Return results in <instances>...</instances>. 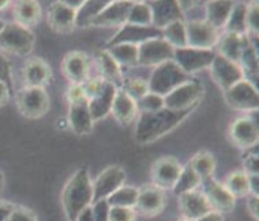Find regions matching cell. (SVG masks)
<instances>
[{"mask_svg": "<svg viewBox=\"0 0 259 221\" xmlns=\"http://www.w3.org/2000/svg\"><path fill=\"white\" fill-rule=\"evenodd\" d=\"M194 109L172 111L168 108L155 112H142L139 118L135 138L140 144H150L164 137L179 126Z\"/></svg>", "mask_w": 259, "mask_h": 221, "instance_id": "1", "label": "cell"}, {"mask_svg": "<svg viewBox=\"0 0 259 221\" xmlns=\"http://www.w3.org/2000/svg\"><path fill=\"white\" fill-rule=\"evenodd\" d=\"M63 209L68 221H75L80 211L93 203V183L88 169H79L69 179L61 195Z\"/></svg>", "mask_w": 259, "mask_h": 221, "instance_id": "2", "label": "cell"}, {"mask_svg": "<svg viewBox=\"0 0 259 221\" xmlns=\"http://www.w3.org/2000/svg\"><path fill=\"white\" fill-rule=\"evenodd\" d=\"M187 80H189V75L185 74L174 60H170L155 67L150 82H147L148 91L165 97L172 90L179 87L180 84L186 83Z\"/></svg>", "mask_w": 259, "mask_h": 221, "instance_id": "3", "label": "cell"}, {"mask_svg": "<svg viewBox=\"0 0 259 221\" xmlns=\"http://www.w3.org/2000/svg\"><path fill=\"white\" fill-rule=\"evenodd\" d=\"M35 37L28 28L20 24H6L0 32V48L9 53L27 56L33 48Z\"/></svg>", "mask_w": 259, "mask_h": 221, "instance_id": "4", "label": "cell"}, {"mask_svg": "<svg viewBox=\"0 0 259 221\" xmlns=\"http://www.w3.org/2000/svg\"><path fill=\"white\" fill-rule=\"evenodd\" d=\"M204 95V89L198 82L187 80L186 83L180 84L179 87L172 90L169 94L164 97L165 108L172 111L194 109Z\"/></svg>", "mask_w": 259, "mask_h": 221, "instance_id": "5", "label": "cell"}, {"mask_svg": "<svg viewBox=\"0 0 259 221\" xmlns=\"http://www.w3.org/2000/svg\"><path fill=\"white\" fill-rule=\"evenodd\" d=\"M17 106L29 119L43 116L49 109V95L43 87H25L17 95Z\"/></svg>", "mask_w": 259, "mask_h": 221, "instance_id": "6", "label": "cell"}, {"mask_svg": "<svg viewBox=\"0 0 259 221\" xmlns=\"http://www.w3.org/2000/svg\"><path fill=\"white\" fill-rule=\"evenodd\" d=\"M138 65L142 67H158L161 64L174 60V50L169 43L162 37L151 39L138 46Z\"/></svg>", "mask_w": 259, "mask_h": 221, "instance_id": "7", "label": "cell"}, {"mask_svg": "<svg viewBox=\"0 0 259 221\" xmlns=\"http://www.w3.org/2000/svg\"><path fill=\"white\" fill-rule=\"evenodd\" d=\"M215 56L217 54L212 50H201V48L182 47L174 50V61L187 75L211 67Z\"/></svg>", "mask_w": 259, "mask_h": 221, "instance_id": "8", "label": "cell"}, {"mask_svg": "<svg viewBox=\"0 0 259 221\" xmlns=\"http://www.w3.org/2000/svg\"><path fill=\"white\" fill-rule=\"evenodd\" d=\"M226 102L238 111H256L259 106V95L256 86L248 80H240L238 83L226 90Z\"/></svg>", "mask_w": 259, "mask_h": 221, "instance_id": "9", "label": "cell"}, {"mask_svg": "<svg viewBox=\"0 0 259 221\" xmlns=\"http://www.w3.org/2000/svg\"><path fill=\"white\" fill-rule=\"evenodd\" d=\"M126 180V173L119 166H110L103 170L93 183V202L108 199Z\"/></svg>", "mask_w": 259, "mask_h": 221, "instance_id": "10", "label": "cell"}, {"mask_svg": "<svg viewBox=\"0 0 259 221\" xmlns=\"http://www.w3.org/2000/svg\"><path fill=\"white\" fill-rule=\"evenodd\" d=\"M209 68H211L213 80L225 91L230 89L236 83H238L240 80L244 79L243 71L240 68V65L237 63H233L228 58L219 56V54L215 56Z\"/></svg>", "mask_w": 259, "mask_h": 221, "instance_id": "11", "label": "cell"}, {"mask_svg": "<svg viewBox=\"0 0 259 221\" xmlns=\"http://www.w3.org/2000/svg\"><path fill=\"white\" fill-rule=\"evenodd\" d=\"M187 47L211 50L218 42V31L206 21H191L186 24Z\"/></svg>", "mask_w": 259, "mask_h": 221, "instance_id": "12", "label": "cell"}, {"mask_svg": "<svg viewBox=\"0 0 259 221\" xmlns=\"http://www.w3.org/2000/svg\"><path fill=\"white\" fill-rule=\"evenodd\" d=\"M158 37H162V31L158 29V28L139 27V25L125 24L115 36L112 37L111 40L108 42L107 47H111V46H115V44H121V43H127V44L139 46V44L147 42V40L158 39Z\"/></svg>", "mask_w": 259, "mask_h": 221, "instance_id": "13", "label": "cell"}, {"mask_svg": "<svg viewBox=\"0 0 259 221\" xmlns=\"http://www.w3.org/2000/svg\"><path fill=\"white\" fill-rule=\"evenodd\" d=\"M182 168L183 166L178 162V159L170 158V156L157 160L151 172L154 185L161 190H172L179 179Z\"/></svg>", "mask_w": 259, "mask_h": 221, "instance_id": "14", "label": "cell"}, {"mask_svg": "<svg viewBox=\"0 0 259 221\" xmlns=\"http://www.w3.org/2000/svg\"><path fill=\"white\" fill-rule=\"evenodd\" d=\"M147 5L151 10L153 25L161 31L172 22L183 21V9L178 2L159 0V2H150Z\"/></svg>", "mask_w": 259, "mask_h": 221, "instance_id": "15", "label": "cell"}, {"mask_svg": "<svg viewBox=\"0 0 259 221\" xmlns=\"http://www.w3.org/2000/svg\"><path fill=\"white\" fill-rule=\"evenodd\" d=\"M165 195L164 190H161L155 185H144L138 190V202L136 210L144 216H157L164 210Z\"/></svg>", "mask_w": 259, "mask_h": 221, "instance_id": "16", "label": "cell"}, {"mask_svg": "<svg viewBox=\"0 0 259 221\" xmlns=\"http://www.w3.org/2000/svg\"><path fill=\"white\" fill-rule=\"evenodd\" d=\"M133 2H110L97 16L92 20L93 27H116L126 24L129 10Z\"/></svg>", "mask_w": 259, "mask_h": 221, "instance_id": "17", "label": "cell"}, {"mask_svg": "<svg viewBox=\"0 0 259 221\" xmlns=\"http://www.w3.org/2000/svg\"><path fill=\"white\" fill-rule=\"evenodd\" d=\"M48 21L53 31L68 33L76 25V10L65 2H56L49 9Z\"/></svg>", "mask_w": 259, "mask_h": 221, "instance_id": "18", "label": "cell"}, {"mask_svg": "<svg viewBox=\"0 0 259 221\" xmlns=\"http://www.w3.org/2000/svg\"><path fill=\"white\" fill-rule=\"evenodd\" d=\"M201 184H204V195L213 210L219 213H229L233 210L236 198L229 192L225 185L219 184L213 179L205 180Z\"/></svg>", "mask_w": 259, "mask_h": 221, "instance_id": "19", "label": "cell"}, {"mask_svg": "<svg viewBox=\"0 0 259 221\" xmlns=\"http://www.w3.org/2000/svg\"><path fill=\"white\" fill-rule=\"evenodd\" d=\"M179 198L180 211L183 214V218H186V220L194 221L213 210L204 192H200V191H189V192L179 195Z\"/></svg>", "mask_w": 259, "mask_h": 221, "instance_id": "20", "label": "cell"}, {"mask_svg": "<svg viewBox=\"0 0 259 221\" xmlns=\"http://www.w3.org/2000/svg\"><path fill=\"white\" fill-rule=\"evenodd\" d=\"M230 137L237 147L249 149L258 145L259 132L256 122L249 118H240L230 127Z\"/></svg>", "mask_w": 259, "mask_h": 221, "instance_id": "21", "label": "cell"}, {"mask_svg": "<svg viewBox=\"0 0 259 221\" xmlns=\"http://www.w3.org/2000/svg\"><path fill=\"white\" fill-rule=\"evenodd\" d=\"M116 90H118V87H116L115 84L104 80V83L100 87V90L92 98L88 100V105H89L90 115H92L93 122L100 121V119L106 118L111 112L112 102H114Z\"/></svg>", "mask_w": 259, "mask_h": 221, "instance_id": "22", "label": "cell"}, {"mask_svg": "<svg viewBox=\"0 0 259 221\" xmlns=\"http://www.w3.org/2000/svg\"><path fill=\"white\" fill-rule=\"evenodd\" d=\"M64 75L74 84H83L89 80V58L85 53L71 51L63 60Z\"/></svg>", "mask_w": 259, "mask_h": 221, "instance_id": "23", "label": "cell"}, {"mask_svg": "<svg viewBox=\"0 0 259 221\" xmlns=\"http://www.w3.org/2000/svg\"><path fill=\"white\" fill-rule=\"evenodd\" d=\"M27 87H45L52 79V69L42 58H31L22 71Z\"/></svg>", "mask_w": 259, "mask_h": 221, "instance_id": "24", "label": "cell"}, {"mask_svg": "<svg viewBox=\"0 0 259 221\" xmlns=\"http://www.w3.org/2000/svg\"><path fill=\"white\" fill-rule=\"evenodd\" d=\"M68 122L71 129L76 134H89L93 129V119L90 115L89 105H88V98L71 102L69 106Z\"/></svg>", "mask_w": 259, "mask_h": 221, "instance_id": "25", "label": "cell"}, {"mask_svg": "<svg viewBox=\"0 0 259 221\" xmlns=\"http://www.w3.org/2000/svg\"><path fill=\"white\" fill-rule=\"evenodd\" d=\"M111 112L116 121L122 125H129L135 119L138 112V104L132 97L126 94L122 89L116 90V94L114 97Z\"/></svg>", "mask_w": 259, "mask_h": 221, "instance_id": "26", "label": "cell"}, {"mask_svg": "<svg viewBox=\"0 0 259 221\" xmlns=\"http://www.w3.org/2000/svg\"><path fill=\"white\" fill-rule=\"evenodd\" d=\"M249 37L247 35H236V33H229L226 32L225 36L219 42V56L228 58L233 63H237L241 56L245 43L248 42Z\"/></svg>", "mask_w": 259, "mask_h": 221, "instance_id": "27", "label": "cell"}, {"mask_svg": "<svg viewBox=\"0 0 259 221\" xmlns=\"http://www.w3.org/2000/svg\"><path fill=\"white\" fill-rule=\"evenodd\" d=\"M240 68L243 71V75L247 76V79L249 83H252L256 86V78H258V51L255 47L254 43H251L248 39V42L245 43L241 56H240Z\"/></svg>", "mask_w": 259, "mask_h": 221, "instance_id": "28", "label": "cell"}, {"mask_svg": "<svg viewBox=\"0 0 259 221\" xmlns=\"http://www.w3.org/2000/svg\"><path fill=\"white\" fill-rule=\"evenodd\" d=\"M233 2H211L206 3V22L212 25L215 29L226 27L229 17L233 10Z\"/></svg>", "mask_w": 259, "mask_h": 221, "instance_id": "29", "label": "cell"}, {"mask_svg": "<svg viewBox=\"0 0 259 221\" xmlns=\"http://www.w3.org/2000/svg\"><path fill=\"white\" fill-rule=\"evenodd\" d=\"M96 61H97V65L100 68L103 79L115 84L118 87V84L122 83V74L121 67L116 64L115 60L110 56L107 50H100L96 53Z\"/></svg>", "mask_w": 259, "mask_h": 221, "instance_id": "30", "label": "cell"}, {"mask_svg": "<svg viewBox=\"0 0 259 221\" xmlns=\"http://www.w3.org/2000/svg\"><path fill=\"white\" fill-rule=\"evenodd\" d=\"M14 16H16L17 24H20L22 27H31L33 24H36L40 18V6L36 2H18L14 7Z\"/></svg>", "mask_w": 259, "mask_h": 221, "instance_id": "31", "label": "cell"}, {"mask_svg": "<svg viewBox=\"0 0 259 221\" xmlns=\"http://www.w3.org/2000/svg\"><path fill=\"white\" fill-rule=\"evenodd\" d=\"M106 50L115 60L119 67L121 65H125V67H136L138 65L139 50L138 46H135V44L121 43V44L107 47Z\"/></svg>", "mask_w": 259, "mask_h": 221, "instance_id": "32", "label": "cell"}, {"mask_svg": "<svg viewBox=\"0 0 259 221\" xmlns=\"http://www.w3.org/2000/svg\"><path fill=\"white\" fill-rule=\"evenodd\" d=\"M190 166L193 170L196 172V174L200 177V180L205 181V180L212 179L213 172H215V159L209 152H198L197 155L193 156L190 162Z\"/></svg>", "mask_w": 259, "mask_h": 221, "instance_id": "33", "label": "cell"}, {"mask_svg": "<svg viewBox=\"0 0 259 221\" xmlns=\"http://www.w3.org/2000/svg\"><path fill=\"white\" fill-rule=\"evenodd\" d=\"M247 5L245 3H234L233 10L226 24V32L236 35H247Z\"/></svg>", "mask_w": 259, "mask_h": 221, "instance_id": "34", "label": "cell"}, {"mask_svg": "<svg viewBox=\"0 0 259 221\" xmlns=\"http://www.w3.org/2000/svg\"><path fill=\"white\" fill-rule=\"evenodd\" d=\"M162 39L169 43L174 48L187 47L186 24L183 21H175L162 29Z\"/></svg>", "mask_w": 259, "mask_h": 221, "instance_id": "35", "label": "cell"}, {"mask_svg": "<svg viewBox=\"0 0 259 221\" xmlns=\"http://www.w3.org/2000/svg\"><path fill=\"white\" fill-rule=\"evenodd\" d=\"M201 184V180L197 176L196 172L193 170V168L190 166V163H187L186 166L182 168V172H180V176L176 184L172 188L174 192L178 196L185 192H189V191H194L198 188V185Z\"/></svg>", "mask_w": 259, "mask_h": 221, "instance_id": "36", "label": "cell"}, {"mask_svg": "<svg viewBox=\"0 0 259 221\" xmlns=\"http://www.w3.org/2000/svg\"><path fill=\"white\" fill-rule=\"evenodd\" d=\"M107 202L111 207H132L135 209L136 202H138V190L135 187L122 185L121 188H118L107 199Z\"/></svg>", "mask_w": 259, "mask_h": 221, "instance_id": "37", "label": "cell"}, {"mask_svg": "<svg viewBox=\"0 0 259 221\" xmlns=\"http://www.w3.org/2000/svg\"><path fill=\"white\" fill-rule=\"evenodd\" d=\"M110 2H103V0H93V2H86L82 3L79 9L76 10V25L86 27L90 25L92 20L100 13Z\"/></svg>", "mask_w": 259, "mask_h": 221, "instance_id": "38", "label": "cell"}, {"mask_svg": "<svg viewBox=\"0 0 259 221\" xmlns=\"http://www.w3.org/2000/svg\"><path fill=\"white\" fill-rule=\"evenodd\" d=\"M126 24L139 25V27H153L151 10L147 3H133L129 10Z\"/></svg>", "mask_w": 259, "mask_h": 221, "instance_id": "39", "label": "cell"}, {"mask_svg": "<svg viewBox=\"0 0 259 221\" xmlns=\"http://www.w3.org/2000/svg\"><path fill=\"white\" fill-rule=\"evenodd\" d=\"M225 187L234 198H243L249 195V179L248 176L241 172L232 173L226 180Z\"/></svg>", "mask_w": 259, "mask_h": 221, "instance_id": "40", "label": "cell"}, {"mask_svg": "<svg viewBox=\"0 0 259 221\" xmlns=\"http://www.w3.org/2000/svg\"><path fill=\"white\" fill-rule=\"evenodd\" d=\"M122 90L136 101L147 94L148 83L146 80L139 79V78H131V79L122 80Z\"/></svg>", "mask_w": 259, "mask_h": 221, "instance_id": "41", "label": "cell"}, {"mask_svg": "<svg viewBox=\"0 0 259 221\" xmlns=\"http://www.w3.org/2000/svg\"><path fill=\"white\" fill-rule=\"evenodd\" d=\"M136 104H138V109H140L142 112H155V111L165 108L164 97L150 93V91L144 97H142L140 100H138Z\"/></svg>", "mask_w": 259, "mask_h": 221, "instance_id": "42", "label": "cell"}, {"mask_svg": "<svg viewBox=\"0 0 259 221\" xmlns=\"http://www.w3.org/2000/svg\"><path fill=\"white\" fill-rule=\"evenodd\" d=\"M247 32H251L254 36L258 35L259 31V5L258 2H252L247 5Z\"/></svg>", "mask_w": 259, "mask_h": 221, "instance_id": "43", "label": "cell"}, {"mask_svg": "<svg viewBox=\"0 0 259 221\" xmlns=\"http://www.w3.org/2000/svg\"><path fill=\"white\" fill-rule=\"evenodd\" d=\"M110 209H111V206L108 205L107 199L93 202L92 210H93L95 221H110Z\"/></svg>", "mask_w": 259, "mask_h": 221, "instance_id": "44", "label": "cell"}, {"mask_svg": "<svg viewBox=\"0 0 259 221\" xmlns=\"http://www.w3.org/2000/svg\"><path fill=\"white\" fill-rule=\"evenodd\" d=\"M249 155L244 158V169H245V174L247 176H258L259 174V162H258V152H256V147L252 149L249 148L247 149Z\"/></svg>", "mask_w": 259, "mask_h": 221, "instance_id": "45", "label": "cell"}, {"mask_svg": "<svg viewBox=\"0 0 259 221\" xmlns=\"http://www.w3.org/2000/svg\"><path fill=\"white\" fill-rule=\"evenodd\" d=\"M136 211L132 207H111L110 221H135Z\"/></svg>", "mask_w": 259, "mask_h": 221, "instance_id": "46", "label": "cell"}, {"mask_svg": "<svg viewBox=\"0 0 259 221\" xmlns=\"http://www.w3.org/2000/svg\"><path fill=\"white\" fill-rule=\"evenodd\" d=\"M7 221H36V217H35V214L31 210H28V209L16 207Z\"/></svg>", "mask_w": 259, "mask_h": 221, "instance_id": "47", "label": "cell"}, {"mask_svg": "<svg viewBox=\"0 0 259 221\" xmlns=\"http://www.w3.org/2000/svg\"><path fill=\"white\" fill-rule=\"evenodd\" d=\"M0 80L5 82L9 87L11 84V68L9 61L3 56H0Z\"/></svg>", "mask_w": 259, "mask_h": 221, "instance_id": "48", "label": "cell"}, {"mask_svg": "<svg viewBox=\"0 0 259 221\" xmlns=\"http://www.w3.org/2000/svg\"><path fill=\"white\" fill-rule=\"evenodd\" d=\"M83 98H86V95L82 84H72V87H69L68 90L69 102H75V101L83 100Z\"/></svg>", "mask_w": 259, "mask_h": 221, "instance_id": "49", "label": "cell"}, {"mask_svg": "<svg viewBox=\"0 0 259 221\" xmlns=\"http://www.w3.org/2000/svg\"><path fill=\"white\" fill-rule=\"evenodd\" d=\"M16 209V206L11 205L9 202H2L0 200V221H7L9 217L13 213V210Z\"/></svg>", "mask_w": 259, "mask_h": 221, "instance_id": "50", "label": "cell"}, {"mask_svg": "<svg viewBox=\"0 0 259 221\" xmlns=\"http://www.w3.org/2000/svg\"><path fill=\"white\" fill-rule=\"evenodd\" d=\"M249 198L247 200V207L251 216L254 217L255 220H258V196L256 195H248Z\"/></svg>", "mask_w": 259, "mask_h": 221, "instance_id": "51", "label": "cell"}, {"mask_svg": "<svg viewBox=\"0 0 259 221\" xmlns=\"http://www.w3.org/2000/svg\"><path fill=\"white\" fill-rule=\"evenodd\" d=\"M194 221H225V218H223L222 213H219L217 210H211L209 213H206V214H204V216Z\"/></svg>", "mask_w": 259, "mask_h": 221, "instance_id": "52", "label": "cell"}, {"mask_svg": "<svg viewBox=\"0 0 259 221\" xmlns=\"http://www.w3.org/2000/svg\"><path fill=\"white\" fill-rule=\"evenodd\" d=\"M9 90H10V87H9L5 82H2V80H0V105L6 104L7 100H9V95H10Z\"/></svg>", "mask_w": 259, "mask_h": 221, "instance_id": "53", "label": "cell"}, {"mask_svg": "<svg viewBox=\"0 0 259 221\" xmlns=\"http://www.w3.org/2000/svg\"><path fill=\"white\" fill-rule=\"evenodd\" d=\"M75 221H95V218H93V210H92V206H89V207H86L85 210L80 211Z\"/></svg>", "mask_w": 259, "mask_h": 221, "instance_id": "54", "label": "cell"}, {"mask_svg": "<svg viewBox=\"0 0 259 221\" xmlns=\"http://www.w3.org/2000/svg\"><path fill=\"white\" fill-rule=\"evenodd\" d=\"M3 188H5V176L0 172V195L3 192Z\"/></svg>", "mask_w": 259, "mask_h": 221, "instance_id": "55", "label": "cell"}, {"mask_svg": "<svg viewBox=\"0 0 259 221\" xmlns=\"http://www.w3.org/2000/svg\"><path fill=\"white\" fill-rule=\"evenodd\" d=\"M7 6H9V2H0V10H2V9H6Z\"/></svg>", "mask_w": 259, "mask_h": 221, "instance_id": "56", "label": "cell"}, {"mask_svg": "<svg viewBox=\"0 0 259 221\" xmlns=\"http://www.w3.org/2000/svg\"><path fill=\"white\" fill-rule=\"evenodd\" d=\"M5 25H6L5 22H3V21H2V20H0V32L3 31V28H5Z\"/></svg>", "mask_w": 259, "mask_h": 221, "instance_id": "57", "label": "cell"}, {"mask_svg": "<svg viewBox=\"0 0 259 221\" xmlns=\"http://www.w3.org/2000/svg\"><path fill=\"white\" fill-rule=\"evenodd\" d=\"M178 221H189V220H186V218H180V220H178Z\"/></svg>", "mask_w": 259, "mask_h": 221, "instance_id": "58", "label": "cell"}]
</instances>
